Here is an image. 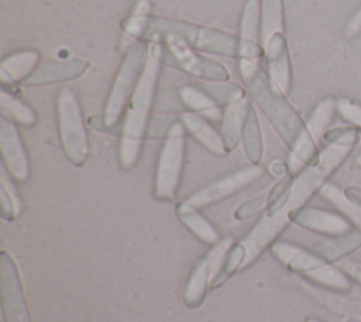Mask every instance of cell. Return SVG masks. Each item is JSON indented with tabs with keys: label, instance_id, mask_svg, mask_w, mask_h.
Listing matches in <instances>:
<instances>
[{
	"label": "cell",
	"instance_id": "6da1fadb",
	"mask_svg": "<svg viewBox=\"0 0 361 322\" xmlns=\"http://www.w3.org/2000/svg\"><path fill=\"white\" fill-rule=\"evenodd\" d=\"M351 151L353 148L350 147L327 144L322 151H319L312 162L293 175L290 196L285 209L274 216L264 213L261 220H258L251 232L241 240L247 251L244 267L251 266L267 247H271L275 239L290 222L289 215L296 209L306 206V202L316 192H320L329 177L345 161Z\"/></svg>",
	"mask_w": 361,
	"mask_h": 322
},
{
	"label": "cell",
	"instance_id": "7a4b0ae2",
	"mask_svg": "<svg viewBox=\"0 0 361 322\" xmlns=\"http://www.w3.org/2000/svg\"><path fill=\"white\" fill-rule=\"evenodd\" d=\"M240 75L248 93L267 116L278 136L289 148L288 168L293 177L312 162L317 151V143L307 130L299 113L269 79L261 65L240 66Z\"/></svg>",
	"mask_w": 361,
	"mask_h": 322
},
{
	"label": "cell",
	"instance_id": "3957f363",
	"mask_svg": "<svg viewBox=\"0 0 361 322\" xmlns=\"http://www.w3.org/2000/svg\"><path fill=\"white\" fill-rule=\"evenodd\" d=\"M151 1L138 0L133 13L121 21L123 32L135 40L158 42L165 35H178L193 49L238 58L240 38L231 32L182 20L149 16Z\"/></svg>",
	"mask_w": 361,
	"mask_h": 322
},
{
	"label": "cell",
	"instance_id": "277c9868",
	"mask_svg": "<svg viewBox=\"0 0 361 322\" xmlns=\"http://www.w3.org/2000/svg\"><path fill=\"white\" fill-rule=\"evenodd\" d=\"M161 44L149 42V52L142 75L124 110L120 126L118 162L124 171H130L138 162L142 140L145 137L151 109L157 96V83L161 72Z\"/></svg>",
	"mask_w": 361,
	"mask_h": 322
},
{
	"label": "cell",
	"instance_id": "5b68a950",
	"mask_svg": "<svg viewBox=\"0 0 361 322\" xmlns=\"http://www.w3.org/2000/svg\"><path fill=\"white\" fill-rule=\"evenodd\" d=\"M148 52L149 42L144 40H137L127 48L109 92L103 116L89 119V124H92V127L104 133L116 131L128 100L142 75Z\"/></svg>",
	"mask_w": 361,
	"mask_h": 322
},
{
	"label": "cell",
	"instance_id": "8992f818",
	"mask_svg": "<svg viewBox=\"0 0 361 322\" xmlns=\"http://www.w3.org/2000/svg\"><path fill=\"white\" fill-rule=\"evenodd\" d=\"M56 120L65 155L73 165L82 167L89 155V137L80 102L69 88H62L58 92Z\"/></svg>",
	"mask_w": 361,
	"mask_h": 322
},
{
	"label": "cell",
	"instance_id": "52a82bcc",
	"mask_svg": "<svg viewBox=\"0 0 361 322\" xmlns=\"http://www.w3.org/2000/svg\"><path fill=\"white\" fill-rule=\"evenodd\" d=\"M185 150L186 129L180 120H175L165 134V140L157 161L154 178V196L157 199H175L182 179Z\"/></svg>",
	"mask_w": 361,
	"mask_h": 322
},
{
	"label": "cell",
	"instance_id": "ba28073f",
	"mask_svg": "<svg viewBox=\"0 0 361 322\" xmlns=\"http://www.w3.org/2000/svg\"><path fill=\"white\" fill-rule=\"evenodd\" d=\"M162 64L209 82H227L228 71L221 64L197 54L178 35H165L159 41Z\"/></svg>",
	"mask_w": 361,
	"mask_h": 322
},
{
	"label": "cell",
	"instance_id": "9c48e42d",
	"mask_svg": "<svg viewBox=\"0 0 361 322\" xmlns=\"http://www.w3.org/2000/svg\"><path fill=\"white\" fill-rule=\"evenodd\" d=\"M271 253L289 270L303 274L310 280L329 285L333 288H348L347 278L326 260L312 253L309 249L305 250L289 242H274L271 244Z\"/></svg>",
	"mask_w": 361,
	"mask_h": 322
},
{
	"label": "cell",
	"instance_id": "30bf717a",
	"mask_svg": "<svg viewBox=\"0 0 361 322\" xmlns=\"http://www.w3.org/2000/svg\"><path fill=\"white\" fill-rule=\"evenodd\" d=\"M157 112H192L210 120H221V110L217 100L204 85L188 83L172 89L161 90L155 96Z\"/></svg>",
	"mask_w": 361,
	"mask_h": 322
},
{
	"label": "cell",
	"instance_id": "8fae6325",
	"mask_svg": "<svg viewBox=\"0 0 361 322\" xmlns=\"http://www.w3.org/2000/svg\"><path fill=\"white\" fill-rule=\"evenodd\" d=\"M0 297L6 322H31L18 267L4 250L0 253Z\"/></svg>",
	"mask_w": 361,
	"mask_h": 322
},
{
	"label": "cell",
	"instance_id": "7c38bea8",
	"mask_svg": "<svg viewBox=\"0 0 361 322\" xmlns=\"http://www.w3.org/2000/svg\"><path fill=\"white\" fill-rule=\"evenodd\" d=\"M264 174L265 169L261 165H250L240 168L192 193L186 199V202L197 209L210 206L257 182L264 177Z\"/></svg>",
	"mask_w": 361,
	"mask_h": 322
},
{
	"label": "cell",
	"instance_id": "4fadbf2b",
	"mask_svg": "<svg viewBox=\"0 0 361 322\" xmlns=\"http://www.w3.org/2000/svg\"><path fill=\"white\" fill-rule=\"evenodd\" d=\"M0 150L3 167L17 182L25 184L31 174L28 154L16 123L0 113Z\"/></svg>",
	"mask_w": 361,
	"mask_h": 322
},
{
	"label": "cell",
	"instance_id": "5bb4252c",
	"mask_svg": "<svg viewBox=\"0 0 361 322\" xmlns=\"http://www.w3.org/2000/svg\"><path fill=\"white\" fill-rule=\"evenodd\" d=\"M261 4L258 0H247L240 21V55L238 64L259 65L264 48L261 45Z\"/></svg>",
	"mask_w": 361,
	"mask_h": 322
},
{
	"label": "cell",
	"instance_id": "9a60e30c",
	"mask_svg": "<svg viewBox=\"0 0 361 322\" xmlns=\"http://www.w3.org/2000/svg\"><path fill=\"white\" fill-rule=\"evenodd\" d=\"M90 68V62L83 58H66L49 61L38 65L34 72L25 78L21 85L24 86H45L75 80L83 76Z\"/></svg>",
	"mask_w": 361,
	"mask_h": 322
},
{
	"label": "cell",
	"instance_id": "2e32d148",
	"mask_svg": "<svg viewBox=\"0 0 361 322\" xmlns=\"http://www.w3.org/2000/svg\"><path fill=\"white\" fill-rule=\"evenodd\" d=\"M262 48L268 62L269 79L283 95H288L292 85V65L285 32L272 35Z\"/></svg>",
	"mask_w": 361,
	"mask_h": 322
},
{
	"label": "cell",
	"instance_id": "e0dca14e",
	"mask_svg": "<svg viewBox=\"0 0 361 322\" xmlns=\"http://www.w3.org/2000/svg\"><path fill=\"white\" fill-rule=\"evenodd\" d=\"M289 219L305 229L331 236L344 234L351 230V225L345 216L313 206H302L300 209H296L289 215Z\"/></svg>",
	"mask_w": 361,
	"mask_h": 322
},
{
	"label": "cell",
	"instance_id": "ac0fdd59",
	"mask_svg": "<svg viewBox=\"0 0 361 322\" xmlns=\"http://www.w3.org/2000/svg\"><path fill=\"white\" fill-rule=\"evenodd\" d=\"M39 52L34 49L17 51L6 56L0 64V80L1 85H17L28 78L39 62Z\"/></svg>",
	"mask_w": 361,
	"mask_h": 322
},
{
	"label": "cell",
	"instance_id": "d6986e66",
	"mask_svg": "<svg viewBox=\"0 0 361 322\" xmlns=\"http://www.w3.org/2000/svg\"><path fill=\"white\" fill-rule=\"evenodd\" d=\"M210 281H212L210 261L207 256L199 257L192 266L185 282L183 302L188 308L196 309L203 304Z\"/></svg>",
	"mask_w": 361,
	"mask_h": 322
},
{
	"label": "cell",
	"instance_id": "ffe728a7",
	"mask_svg": "<svg viewBox=\"0 0 361 322\" xmlns=\"http://www.w3.org/2000/svg\"><path fill=\"white\" fill-rule=\"evenodd\" d=\"M179 120L185 126L186 131L190 133L203 147H206L210 153L216 155H226L227 150L224 147L223 138L220 133H217L206 120L203 116L192 113V112H183L179 116Z\"/></svg>",
	"mask_w": 361,
	"mask_h": 322
},
{
	"label": "cell",
	"instance_id": "44dd1931",
	"mask_svg": "<svg viewBox=\"0 0 361 322\" xmlns=\"http://www.w3.org/2000/svg\"><path fill=\"white\" fill-rule=\"evenodd\" d=\"M248 105L250 103L247 102V97H244L224 106V112L221 116L220 136L223 138L227 153L233 151L241 140L243 124H244V117H245Z\"/></svg>",
	"mask_w": 361,
	"mask_h": 322
},
{
	"label": "cell",
	"instance_id": "7402d4cb",
	"mask_svg": "<svg viewBox=\"0 0 361 322\" xmlns=\"http://www.w3.org/2000/svg\"><path fill=\"white\" fill-rule=\"evenodd\" d=\"M175 213L178 219L202 242L209 244H216L220 242L217 229L197 210V208L183 201L175 206Z\"/></svg>",
	"mask_w": 361,
	"mask_h": 322
},
{
	"label": "cell",
	"instance_id": "603a6c76",
	"mask_svg": "<svg viewBox=\"0 0 361 322\" xmlns=\"http://www.w3.org/2000/svg\"><path fill=\"white\" fill-rule=\"evenodd\" d=\"M361 246V230H350L337 237L316 242L309 247L312 253L326 261H334Z\"/></svg>",
	"mask_w": 361,
	"mask_h": 322
},
{
	"label": "cell",
	"instance_id": "cb8c5ba5",
	"mask_svg": "<svg viewBox=\"0 0 361 322\" xmlns=\"http://www.w3.org/2000/svg\"><path fill=\"white\" fill-rule=\"evenodd\" d=\"M243 148L245 153V157L252 165H259L264 154V144H262V133H261V124L258 120V114L254 109V106L250 103L245 112L244 124H243Z\"/></svg>",
	"mask_w": 361,
	"mask_h": 322
},
{
	"label": "cell",
	"instance_id": "d4e9b609",
	"mask_svg": "<svg viewBox=\"0 0 361 322\" xmlns=\"http://www.w3.org/2000/svg\"><path fill=\"white\" fill-rule=\"evenodd\" d=\"M285 32L283 0H262L261 3V45L272 35Z\"/></svg>",
	"mask_w": 361,
	"mask_h": 322
},
{
	"label": "cell",
	"instance_id": "484cf974",
	"mask_svg": "<svg viewBox=\"0 0 361 322\" xmlns=\"http://www.w3.org/2000/svg\"><path fill=\"white\" fill-rule=\"evenodd\" d=\"M336 102L337 99L333 96H326L317 102V105L313 107L306 126L314 141L319 144V141L323 138L326 131L329 130V126L333 120V116L336 112Z\"/></svg>",
	"mask_w": 361,
	"mask_h": 322
},
{
	"label": "cell",
	"instance_id": "4316f807",
	"mask_svg": "<svg viewBox=\"0 0 361 322\" xmlns=\"http://www.w3.org/2000/svg\"><path fill=\"white\" fill-rule=\"evenodd\" d=\"M0 113L6 114L14 123L30 127L37 123V114L34 109L24 100L18 99L13 93L7 92L4 88L0 90Z\"/></svg>",
	"mask_w": 361,
	"mask_h": 322
},
{
	"label": "cell",
	"instance_id": "83f0119b",
	"mask_svg": "<svg viewBox=\"0 0 361 322\" xmlns=\"http://www.w3.org/2000/svg\"><path fill=\"white\" fill-rule=\"evenodd\" d=\"M245 256H247L245 246L241 242L240 243H234L227 250V253L224 254L219 268L216 270L214 275L212 277L210 287L212 288H217V287L223 285L235 271L241 270L243 266H244V261H245Z\"/></svg>",
	"mask_w": 361,
	"mask_h": 322
},
{
	"label": "cell",
	"instance_id": "f1b7e54d",
	"mask_svg": "<svg viewBox=\"0 0 361 322\" xmlns=\"http://www.w3.org/2000/svg\"><path fill=\"white\" fill-rule=\"evenodd\" d=\"M320 195L326 198L333 206H336L343 213V216H345L348 220L355 222L361 227V206L350 201L343 189L327 181L322 186Z\"/></svg>",
	"mask_w": 361,
	"mask_h": 322
},
{
	"label": "cell",
	"instance_id": "f546056e",
	"mask_svg": "<svg viewBox=\"0 0 361 322\" xmlns=\"http://www.w3.org/2000/svg\"><path fill=\"white\" fill-rule=\"evenodd\" d=\"M21 210L20 199L6 175V168L0 172V216L4 220H13Z\"/></svg>",
	"mask_w": 361,
	"mask_h": 322
},
{
	"label": "cell",
	"instance_id": "4dcf8cb0",
	"mask_svg": "<svg viewBox=\"0 0 361 322\" xmlns=\"http://www.w3.org/2000/svg\"><path fill=\"white\" fill-rule=\"evenodd\" d=\"M292 175L288 174L282 177L269 191L267 195V203H265V215L274 216L285 209L289 196H290V188H292Z\"/></svg>",
	"mask_w": 361,
	"mask_h": 322
},
{
	"label": "cell",
	"instance_id": "1f68e13d",
	"mask_svg": "<svg viewBox=\"0 0 361 322\" xmlns=\"http://www.w3.org/2000/svg\"><path fill=\"white\" fill-rule=\"evenodd\" d=\"M323 140L327 144H336L354 148L360 141V131L355 127H334L326 131Z\"/></svg>",
	"mask_w": 361,
	"mask_h": 322
},
{
	"label": "cell",
	"instance_id": "d6a6232c",
	"mask_svg": "<svg viewBox=\"0 0 361 322\" xmlns=\"http://www.w3.org/2000/svg\"><path fill=\"white\" fill-rule=\"evenodd\" d=\"M338 116L353 127L361 130V103L350 97H338L336 102Z\"/></svg>",
	"mask_w": 361,
	"mask_h": 322
},
{
	"label": "cell",
	"instance_id": "836d02e7",
	"mask_svg": "<svg viewBox=\"0 0 361 322\" xmlns=\"http://www.w3.org/2000/svg\"><path fill=\"white\" fill-rule=\"evenodd\" d=\"M267 203V198L259 195V196H255L247 202H244L235 212H234V216L235 219L238 220H244V219H248L251 216H254L255 213H258Z\"/></svg>",
	"mask_w": 361,
	"mask_h": 322
},
{
	"label": "cell",
	"instance_id": "e575fe53",
	"mask_svg": "<svg viewBox=\"0 0 361 322\" xmlns=\"http://www.w3.org/2000/svg\"><path fill=\"white\" fill-rule=\"evenodd\" d=\"M360 34H361V4L355 10V13L351 16L347 25L344 27V35L347 38H353V37H357Z\"/></svg>",
	"mask_w": 361,
	"mask_h": 322
},
{
	"label": "cell",
	"instance_id": "d590c367",
	"mask_svg": "<svg viewBox=\"0 0 361 322\" xmlns=\"http://www.w3.org/2000/svg\"><path fill=\"white\" fill-rule=\"evenodd\" d=\"M344 192H345V195H347V198L350 201H353L354 203L361 206V188H358V186H348V188L344 189Z\"/></svg>",
	"mask_w": 361,
	"mask_h": 322
},
{
	"label": "cell",
	"instance_id": "8d00e7d4",
	"mask_svg": "<svg viewBox=\"0 0 361 322\" xmlns=\"http://www.w3.org/2000/svg\"><path fill=\"white\" fill-rule=\"evenodd\" d=\"M271 171H272L274 175L282 178V177L288 175L286 172H289V168H288L282 161H275V162H272V165H271Z\"/></svg>",
	"mask_w": 361,
	"mask_h": 322
},
{
	"label": "cell",
	"instance_id": "74e56055",
	"mask_svg": "<svg viewBox=\"0 0 361 322\" xmlns=\"http://www.w3.org/2000/svg\"><path fill=\"white\" fill-rule=\"evenodd\" d=\"M355 164H357L358 167H361V154H360V155H357V158H355Z\"/></svg>",
	"mask_w": 361,
	"mask_h": 322
},
{
	"label": "cell",
	"instance_id": "f35d334b",
	"mask_svg": "<svg viewBox=\"0 0 361 322\" xmlns=\"http://www.w3.org/2000/svg\"><path fill=\"white\" fill-rule=\"evenodd\" d=\"M306 322H320V321H317V319H307Z\"/></svg>",
	"mask_w": 361,
	"mask_h": 322
}]
</instances>
